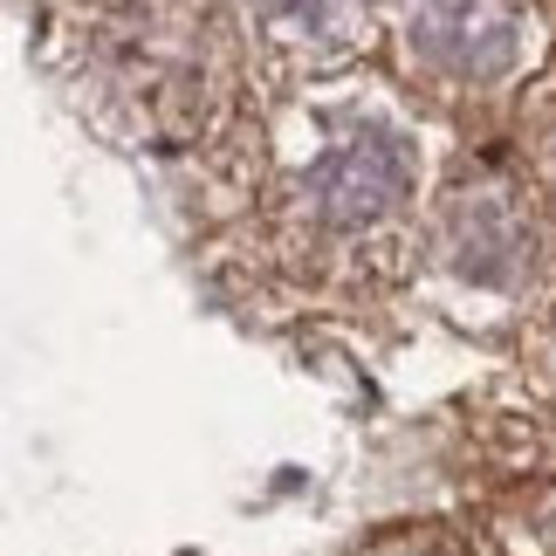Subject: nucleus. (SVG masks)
Masks as SVG:
<instances>
[{
	"label": "nucleus",
	"instance_id": "f257e3e1",
	"mask_svg": "<svg viewBox=\"0 0 556 556\" xmlns=\"http://www.w3.org/2000/svg\"><path fill=\"white\" fill-rule=\"evenodd\" d=\"M413 179H419L413 144L384 124H357L303 173V206L324 227H371L413 192Z\"/></svg>",
	"mask_w": 556,
	"mask_h": 556
},
{
	"label": "nucleus",
	"instance_id": "f03ea898",
	"mask_svg": "<svg viewBox=\"0 0 556 556\" xmlns=\"http://www.w3.org/2000/svg\"><path fill=\"white\" fill-rule=\"evenodd\" d=\"M413 49L446 76H502L522 49L516 0H413Z\"/></svg>",
	"mask_w": 556,
	"mask_h": 556
},
{
	"label": "nucleus",
	"instance_id": "7ed1b4c3",
	"mask_svg": "<svg viewBox=\"0 0 556 556\" xmlns=\"http://www.w3.org/2000/svg\"><path fill=\"white\" fill-rule=\"evenodd\" d=\"M275 21H282L289 35H344L351 28V14H357V0H268Z\"/></svg>",
	"mask_w": 556,
	"mask_h": 556
}]
</instances>
